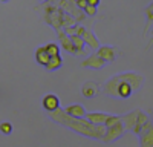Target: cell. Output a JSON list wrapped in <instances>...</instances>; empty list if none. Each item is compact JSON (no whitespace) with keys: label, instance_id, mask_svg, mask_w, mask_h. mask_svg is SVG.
Returning a JSON list of instances; mask_svg holds the SVG:
<instances>
[{"label":"cell","instance_id":"obj_2","mask_svg":"<svg viewBox=\"0 0 153 147\" xmlns=\"http://www.w3.org/2000/svg\"><path fill=\"white\" fill-rule=\"evenodd\" d=\"M49 117L55 122H58V124L65 126V127H69L74 132L83 135V137L94 138V140H103L104 135H106V130H107L104 126L92 124V122H89L86 118L80 120V118H74V117L68 115L65 112V109H58V110H55V112L49 114Z\"/></svg>","mask_w":153,"mask_h":147},{"label":"cell","instance_id":"obj_24","mask_svg":"<svg viewBox=\"0 0 153 147\" xmlns=\"http://www.w3.org/2000/svg\"><path fill=\"white\" fill-rule=\"evenodd\" d=\"M87 2H89V5H92V6H100V0H87Z\"/></svg>","mask_w":153,"mask_h":147},{"label":"cell","instance_id":"obj_8","mask_svg":"<svg viewBox=\"0 0 153 147\" xmlns=\"http://www.w3.org/2000/svg\"><path fill=\"white\" fill-rule=\"evenodd\" d=\"M138 137H139L141 147H153V122L152 121L141 130V133Z\"/></svg>","mask_w":153,"mask_h":147},{"label":"cell","instance_id":"obj_17","mask_svg":"<svg viewBox=\"0 0 153 147\" xmlns=\"http://www.w3.org/2000/svg\"><path fill=\"white\" fill-rule=\"evenodd\" d=\"M83 40L86 42L87 46H91L92 49H100V48H101L100 43H98V39L95 37V34H94L92 31H87V29H86V32H84V35H83Z\"/></svg>","mask_w":153,"mask_h":147},{"label":"cell","instance_id":"obj_14","mask_svg":"<svg viewBox=\"0 0 153 147\" xmlns=\"http://www.w3.org/2000/svg\"><path fill=\"white\" fill-rule=\"evenodd\" d=\"M138 115H139V110H133V112L127 114V115H123V122L126 126V130H133V127L136 124V120H138Z\"/></svg>","mask_w":153,"mask_h":147},{"label":"cell","instance_id":"obj_5","mask_svg":"<svg viewBox=\"0 0 153 147\" xmlns=\"http://www.w3.org/2000/svg\"><path fill=\"white\" fill-rule=\"evenodd\" d=\"M57 5H58L63 11H66L68 14H71L78 23L86 19V12L81 11L78 6H76V2H74V0H60V2H57Z\"/></svg>","mask_w":153,"mask_h":147},{"label":"cell","instance_id":"obj_13","mask_svg":"<svg viewBox=\"0 0 153 147\" xmlns=\"http://www.w3.org/2000/svg\"><path fill=\"white\" fill-rule=\"evenodd\" d=\"M57 35H58V39H60V42H61L63 49H66V51H68L69 54L76 55V49H75V46H74V43H72V39H71V37H69V35H66V32H65V31H63V32H58Z\"/></svg>","mask_w":153,"mask_h":147},{"label":"cell","instance_id":"obj_19","mask_svg":"<svg viewBox=\"0 0 153 147\" xmlns=\"http://www.w3.org/2000/svg\"><path fill=\"white\" fill-rule=\"evenodd\" d=\"M146 17H147V23H146V28H144V35L147 34V31L150 29V26L153 24V3H150L147 8H146Z\"/></svg>","mask_w":153,"mask_h":147},{"label":"cell","instance_id":"obj_12","mask_svg":"<svg viewBox=\"0 0 153 147\" xmlns=\"http://www.w3.org/2000/svg\"><path fill=\"white\" fill-rule=\"evenodd\" d=\"M65 112L68 114V115H71V117H74V118H80V120H83V118H86V109L81 106V104H71V106H68L66 109H65Z\"/></svg>","mask_w":153,"mask_h":147},{"label":"cell","instance_id":"obj_23","mask_svg":"<svg viewBox=\"0 0 153 147\" xmlns=\"http://www.w3.org/2000/svg\"><path fill=\"white\" fill-rule=\"evenodd\" d=\"M87 5H89L87 0H76V6H78L81 11H84V9L87 8Z\"/></svg>","mask_w":153,"mask_h":147},{"label":"cell","instance_id":"obj_7","mask_svg":"<svg viewBox=\"0 0 153 147\" xmlns=\"http://www.w3.org/2000/svg\"><path fill=\"white\" fill-rule=\"evenodd\" d=\"M97 55L101 57L106 63H112V61H115V58H117L120 55V49L115 48V46H101L98 51H97Z\"/></svg>","mask_w":153,"mask_h":147},{"label":"cell","instance_id":"obj_16","mask_svg":"<svg viewBox=\"0 0 153 147\" xmlns=\"http://www.w3.org/2000/svg\"><path fill=\"white\" fill-rule=\"evenodd\" d=\"M49 60H51V57L48 55L45 46L37 48V51H35V61H37V63L46 68V66H48V63H49Z\"/></svg>","mask_w":153,"mask_h":147},{"label":"cell","instance_id":"obj_20","mask_svg":"<svg viewBox=\"0 0 153 147\" xmlns=\"http://www.w3.org/2000/svg\"><path fill=\"white\" fill-rule=\"evenodd\" d=\"M45 49H46V52H48V55H49L51 58L60 55V46H58L57 43H48V45L45 46Z\"/></svg>","mask_w":153,"mask_h":147},{"label":"cell","instance_id":"obj_6","mask_svg":"<svg viewBox=\"0 0 153 147\" xmlns=\"http://www.w3.org/2000/svg\"><path fill=\"white\" fill-rule=\"evenodd\" d=\"M124 130H126V126H124L123 118H121V121L115 122L113 126L107 127V130H106V135H104L103 141H104V143H107V144H109V143H113V141H117L120 137H123Z\"/></svg>","mask_w":153,"mask_h":147},{"label":"cell","instance_id":"obj_15","mask_svg":"<svg viewBox=\"0 0 153 147\" xmlns=\"http://www.w3.org/2000/svg\"><path fill=\"white\" fill-rule=\"evenodd\" d=\"M149 122H150V118H149L144 112H141V110H139V115H138V120H136V124H135V127H133L132 132H135V135H139V133H141V130L149 124Z\"/></svg>","mask_w":153,"mask_h":147},{"label":"cell","instance_id":"obj_3","mask_svg":"<svg viewBox=\"0 0 153 147\" xmlns=\"http://www.w3.org/2000/svg\"><path fill=\"white\" fill-rule=\"evenodd\" d=\"M42 9H43V20L48 24H51L57 31V34L63 32L68 28L76 26L75 24L76 20L71 14H68L66 11H63L57 5V2H45L42 3Z\"/></svg>","mask_w":153,"mask_h":147},{"label":"cell","instance_id":"obj_10","mask_svg":"<svg viewBox=\"0 0 153 147\" xmlns=\"http://www.w3.org/2000/svg\"><path fill=\"white\" fill-rule=\"evenodd\" d=\"M84 68H91V69H103L104 66H106V61L101 58V57H98L97 54H92L91 57H87L83 63H81Z\"/></svg>","mask_w":153,"mask_h":147},{"label":"cell","instance_id":"obj_1","mask_svg":"<svg viewBox=\"0 0 153 147\" xmlns=\"http://www.w3.org/2000/svg\"><path fill=\"white\" fill-rule=\"evenodd\" d=\"M144 83V77L136 72L118 74L104 84V92L115 98H129L133 92H138Z\"/></svg>","mask_w":153,"mask_h":147},{"label":"cell","instance_id":"obj_18","mask_svg":"<svg viewBox=\"0 0 153 147\" xmlns=\"http://www.w3.org/2000/svg\"><path fill=\"white\" fill-rule=\"evenodd\" d=\"M61 66H63V58H61V55H58V57H52V58L49 60L46 69H48V71H57V69H60Z\"/></svg>","mask_w":153,"mask_h":147},{"label":"cell","instance_id":"obj_22","mask_svg":"<svg viewBox=\"0 0 153 147\" xmlns=\"http://www.w3.org/2000/svg\"><path fill=\"white\" fill-rule=\"evenodd\" d=\"M89 3V2H87ZM84 12H86V16H89V17H92V16H95L97 14V6H92V5H87V8L84 9Z\"/></svg>","mask_w":153,"mask_h":147},{"label":"cell","instance_id":"obj_11","mask_svg":"<svg viewBox=\"0 0 153 147\" xmlns=\"http://www.w3.org/2000/svg\"><path fill=\"white\" fill-rule=\"evenodd\" d=\"M81 94L86 98H95L100 94V84L95 81H86L81 88Z\"/></svg>","mask_w":153,"mask_h":147},{"label":"cell","instance_id":"obj_21","mask_svg":"<svg viewBox=\"0 0 153 147\" xmlns=\"http://www.w3.org/2000/svg\"><path fill=\"white\" fill-rule=\"evenodd\" d=\"M0 132H2L3 135H9L12 132V124H11V122H8V121L2 122V124H0Z\"/></svg>","mask_w":153,"mask_h":147},{"label":"cell","instance_id":"obj_25","mask_svg":"<svg viewBox=\"0 0 153 147\" xmlns=\"http://www.w3.org/2000/svg\"><path fill=\"white\" fill-rule=\"evenodd\" d=\"M152 42H153V29H152Z\"/></svg>","mask_w":153,"mask_h":147},{"label":"cell","instance_id":"obj_9","mask_svg":"<svg viewBox=\"0 0 153 147\" xmlns=\"http://www.w3.org/2000/svg\"><path fill=\"white\" fill-rule=\"evenodd\" d=\"M43 107H45V110H48L49 114H52V112H55V110H58L60 109V100H58V97L54 95V94H48L43 98Z\"/></svg>","mask_w":153,"mask_h":147},{"label":"cell","instance_id":"obj_4","mask_svg":"<svg viewBox=\"0 0 153 147\" xmlns=\"http://www.w3.org/2000/svg\"><path fill=\"white\" fill-rule=\"evenodd\" d=\"M123 117H117V115H109V114H87L86 115V120L92 124H97V126H104L106 129L113 126L115 122L121 121Z\"/></svg>","mask_w":153,"mask_h":147}]
</instances>
